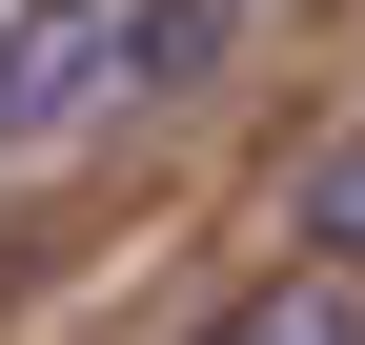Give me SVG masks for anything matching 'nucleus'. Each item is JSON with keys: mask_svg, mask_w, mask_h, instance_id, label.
Instances as JSON below:
<instances>
[{"mask_svg": "<svg viewBox=\"0 0 365 345\" xmlns=\"http://www.w3.org/2000/svg\"><path fill=\"white\" fill-rule=\"evenodd\" d=\"M203 345H365V305H345V264H325V284H264V305H223Z\"/></svg>", "mask_w": 365, "mask_h": 345, "instance_id": "nucleus-2", "label": "nucleus"}, {"mask_svg": "<svg viewBox=\"0 0 365 345\" xmlns=\"http://www.w3.org/2000/svg\"><path fill=\"white\" fill-rule=\"evenodd\" d=\"M102 41L143 61V21H102V0H41V21L0 41V163H21L41 122H81V81H102Z\"/></svg>", "mask_w": 365, "mask_h": 345, "instance_id": "nucleus-1", "label": "nucleus"}, {"mask_svg": "<svg viewBox=\"0 0 365 345\" xmlns=\"http://www.w3.org/2000/svg\"><path fill=\"white\" fill-rule=\"evenodd\" d=\"M304 224H325V264H365V143L325 163V203H304Z\"/></svg>", "mask_w": 365, "mask_h": 345, "instance_id": "nucleus-4", "label": "nucleus"}, {"mask_svg": "<svg viewBox=\"0 0 365 345\" xmlns=\"http://www.w3.org/2000/svg\"><path fill=\"white\" fill-rule=\"evenodd\" d=\"M223 21H244V0H163V21H143V61H163V81H203V61H223Z\"/></svg>", "mask_w": 365, "mask_h": 345, "instance_id": "nucleus-3", "label": "nucleus"}]
</instances>
